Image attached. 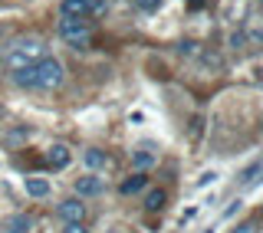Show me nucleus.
I'll return each mask as SVG.
<instances>
[{
    "label": "nucleus",
    "instance_id": "nucleus-7",
    "mask_svg": "<svg viewBox=\"0 0 263 233\" xmlns=\"http://www.w3.org/2000/svg\"><path fill=\"white\" fill-rule=\"evenodd\" d=\"M86 13H89V7L82 4V0H63V16H69V20H82Z\"/></svg>",
    "mask_w": 263,
    "mask_h": 233
},
{
    "label": "nucleus",
    "instance_id": "nucleus-23",
    "mask_svg": "<svg viewBox=\"0 0 263 233\" xmlns=\"http://www.w3.org/2000/svg\"><path fill=\"white\" fill-rule=\"evenodd\" d=\"M112 233H115V230H112Z\"/></svg>",
    "mask_w": 263,
    "mask_h": 233
},
{
    "label": "nucleus",
    "instance_id": "nucleus-21",
    "mask_svg": "<svg viewBox=\"0 0 263 233\" xmlns=\"http://www.w3.org/2000/svg\"><path fill=\"white\" fill-rule=\"evenodd\" d=\"M234 233H253V223H240V227H237Z\"/></svg>",
    "mask_w": 263,
    "mask_h": 233
},
{
    "label": "nucleus",
    "instance_id": "nucleus-19",
    "mask_svg": "<svg viewBox=\"0 0 263 233\" xmlns=\"http://www.w3.org/2000/svg\"><path fill=\"white\" fill-rule=\"evenodd\" d=\"M82 4H86V7H89V13H92V10H99V7H102V4H105V0H82Z\"/></svg>",
    "mask_w": 263,
    "mask_h": 233
},
{
    "label": "nucleus",
    "instance_id": "nucleus-12",
    "mask_svg": "<svg viewBox=\"0 0 263 233\" xmlns=\"http://www.w3.org/2000/svg\"><path fill=\"white\" fill-rule=\"evenodd\" d=\"M27 230H30V217H23V213L7 220V233H27Z\"/></svg>",
    "mask_w": 263,
    "mask_h": 233
},
{
    "label": "nucleus",
    "instance_id": "nucleus-5",
    "mask_svg": "<svg viewBox=\"0 0 263 233\" xmlns=\"http://www.w3.org/2000/svg\"><path fill=\"white\" fill-rule=\"evenodd\" d=\"M66 164H69V148H66V145H53L46 151V168L60 171V168H66Z\"/></svg>",
    "mask_w": 263,
    "mask_h": 233
},
{
    "label": "nucleus",
    "instance_id": "nucleus-13",
    "mask_svg": "<svg viewBox=\"0 0 263 233\" xmlns=\"http://www.w3.org/2000/svg\"><path fill=\"white\" fill-rule=\"evenodd\" d=\"M86 164H89V168H102V164H105V151L89 148V151H86Z\"/></svg>",
    "mask_w": 263,
    "mask_h": 233
},
{
    "label": "nucleus",
    "instance_id": "nucleus-14",
    "mask_svg": "<svg viewBox=\"0 0 263 233\" xmlns=\"http://www.w3.org/2000/svg\"><path fill=\"white\" fill-rule=\"evenodd\" d=\"M152 161H155L152 151H135V168H148Z\"/></svg>",
    "mask_w": 263,
    "mask_h": 233
},
{
    "label": "nucleus",
    "instance_id": "nucleus-3",
    "mask_svg": "<svg viewBox=\"0 0 263 233\" xmlns=\"http://www.w3.org/2000/svg\"><path fill=\"white\" fill-rule=\"evenodd\" d=\"M60 36H63L69 46L86 49L92 33H89V23H86V20H69V16H63V20H60Z\"/></svg>",
    "mask_w": 263,
    "mask_h": 233
},
{
    "label": "nucleus",
    "instance_id": "nucleus-11",
    "mask_svg": "<svg viewBox=\"0 0 263 233\" xmlns=\"http://www.w3.org/2000/svg\"><path fill=\"white\" fill-rule=\"evenodd\" d=\"M27 194L30 197H46L49 194V184L43 178H27Z\"/></svg>",
    "mask_w": 263,
    "mask_h": 233
},
{
    "label": "nucleus",
    "instance_id": "nucleus-6",
    "mask_svg": "<svg viewBox=\"0 0 263 233\" xmlns=\"http://www.w3.org/2000/svg\"><path fill=\"white\" fill-rule=\"evenodd\" d=\"M99 190H102V178H96V174H86V178L76 181V194L79 197H92Z\"/></svg>",
    "mask_w": 263,
    "mask_h": 233
},
{
    "label": "nucleus",
    "instance_id": "nucleus-18",
    "mask_svg": "<svg viewBox=\"0 0 263 233\" xmlns=\"http://www.w3.org/2000/svg\"><path fill=\"white\" fill-rule=\"evenodd\" d=\"M23 138H27V131H10V135H7L10 145H13V141H23Z\"/></svg>",
    "mask_w": 263,
    "mask_h": 233
},
{
    "label": "nucleus",
    "instance_id": "nucleus-10",
    "mask_svg": "<svg viewBox=\"0 0 263 233\" xmlns=\"http://www.w3.org/2000/svg\"><path fill=\"white\" fill-rule=\"evenodd\" d=\"M168 204V194H164V190H152V194L145 197V210L148 213H155V210H161V207Z\"/></svg>",
    "mask_w": 263,
    "mask_h": 233
},
{
    "label": "nucleus",
    "instance_id": "nucleus-8",
    "mask_svg": "<svg viewBox=\"0 0 263 233\" xmlns=\"http://www.w3.org/2000/svg\"><path fill=\"white\" fill-rule=\"evenodd\" d=\"M13 82L20 89H36V69H33V66H27V69H16L13 72Z\"/></svg>",
    "mask_w": 263,
    "mask_h": 233
},
{
    "label": "nucleus",
    "instance_id": "nucleus-1",
    "mask_svg": "<svg viewBox=\"0 0 263 233\" xmlns=\"http://www.w3.org/2000/svg\"><path fill=\"white\" fill-rule=\"evenodd\" d=\"M40 60H43V40L40 36H20L10 46L7 66H10V72H16V69H27V66H36Z\"/></svg>",
    "mask_w": 263,
    "mask_h": 233
},
{
    "label": "nucleus",
    "instance_id": "nucleus-16",
    "mask_svg": "<svg viewBox=\"0 0 263 233\" xmlns=\"http://www.w3.org/2000/svg\"><path fill=\"white\" fill-rule=\"evenodd\" d=\"M257 171H260V164H250V168L243 171V178H240V181H243V184H250V181H253V174H257Z\"/></svg>",
    "mask_w": 263,
    "mask_h": 233
},
{
    "label": "nucleus",
    "instance_id": "nucleus-2",
    "mask_svg": "<svg viewBox=\"0 0 263 233\" xmlns=\"http://www.w3.org/2000/svg\"><path fill=\"white\" fill-rule=\"evenodd\" d=\"M33 69H36V89H56L63 82V63L53 56H43Z\"/></svg>",
    "mask_w": 263,
    "mask_h": 233
},
{
    "label": "nucleus",
    "instance_id": "nucleus-9",
    "mask_svg": "<svg viewBox=\"0 0 263 233\" xmlns=\"http://www.w3.org/2000/svg\"><path fill=\"white\" fill-rule=\"evenodd\" d=\"M145 184H148V178H145V174H132L128 181H122V187H119V190L128 197V194H138V190H142Z\"/></svg>",
    "mask_w": 263,
    "mask_h": 233
},
{
    "label": "nucleus",
    "instance_id": "nucleus-22",
    "mask_svg": "<svg viewBox=\"0 0 263 233\" xmlns=\"http://www.w3.org/2000/svg\"><path fill=\"white\" fill-rule=\"evenodd\" d=\"M194 4H197V0H194Z\"/></svg>",
    "mask_w": 263,
    "mask_h": 233
},
{
    "label": "nucleus",
    "instance_id": "nucleus-17",
    "mask_svg": "<svg viewBox=\"0 0 263 233\" xmlns=\"http://www.w3.org/2000/svg\"><path fill=\"white\" fill-rule=\"evenodd\" d=\"M63 233H89L86 227H82V223H66V230Z\"/></svg>",
    "mask_w": 263,
    "mask_h": 233
},
{
    "label": "nucleus",
    "instance_id": "nucleus-20",
    "mask_svg": "<svg viewBox=\"0 0 263 233\" xmlns=\"http://www.w3.org/2000/svg\"><path fill=\"white\" fill-rule=\"evenodd\" d=\"M214 178H217V174H214V171H204L201 178H197V184H208V181H214Z\"/></svg>",
    "mask_w": 263,
    "mask_h": 233
},
{
    "label": "nucleus",
    "instance_id": "nucleus-15",
    "mask_svg": "<svg viewBox=\"0 0 263 233\" xmlns=\"http://www.w3.org/2000/svg\"><path fill=\"white\" fill-rule=\"evenodd\" d=\"M135 7H138V10H145V13H152V10H158V7H161V0H135Z\"/></svg>",
    "mask_w": 263,
    "mask_h": 233
},
{
    "label": "nucleus",
    "instance_id": "nucleus-4",
    "mask_svg": "<svg viewBox=\"0 0 263 233\" xmlns=\"http://www.w3.org/2000/svg\"><path fill=\"white\" fill-rule=\"evenodd\" d=\"M56 213H60L66 223H82V217H86V204H82L79 197H69V201H63L60 207H56Z\"/></svg>",
    "mask_w": 263,
    "mask_h": 233
}]
</instances>
